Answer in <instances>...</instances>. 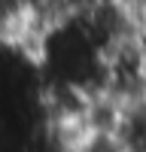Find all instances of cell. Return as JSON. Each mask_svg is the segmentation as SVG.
I'll list each match as a JSON object with an SVG mask.
<instances>
[{
  "mask_svg": "<svg viewBox=\"0 0 146 152\" xmlns=\"http://www.w3.org/2000/svg\"><path fill=\"white\" fill-rule=\"evenodd\" d=\"M104 88L122 107H134L146 100V49L125 37L104 52Z\"/></svg>",
  "mask_w": 146,
  "mask_h": 152,
  "instance_id": "1",
  "label": "cell"
}]
</instances>
